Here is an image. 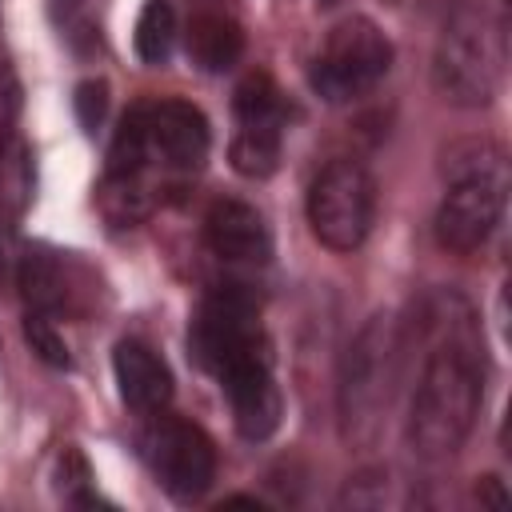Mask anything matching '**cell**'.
Here are the masks:
<instances>
[{
    "mask_svg": "<svg viewBox=\"0 0 512 512\" xmlns=\"http://www.w3.org/2000/svg\"><path fill=\"white\" fill-rule=\"evenodd\" d=\"M416 328L424 360L408 404V444L424 460H444L468 440L484 400V336L456 292L428 296Z\"/></svg>",
    "mask_w": 512,
    "mask_h": 512,
    "instance_id": "cell-1",
    "label": "cell"
},
{
    "mask_svg": "<svg viewBox=\"0 0 512 512\" xmlns=\"http://www.w3.org/2000/svg\"><path fill=\"white\" fill-rule=\"evenodd\" d=\"M400 356H404V332L388 312L372 316L348 344L336 384V416L344 444L372 448L380 440V428L392 412L400 384Z\"/></svg>",
    "mask_w": 512,
    "mask_h": 512,
    "instance_id": "cell-2",
    "label": "cell"
},
{
    "mask_svg": "<svg viewBox=\"0 0 512 512\" xmlns=\"http://www.w3.org/2000/svg\"><path fill=\"white\" fill-rule=\"evenodd\" d=\"M504 24L484 8H456L432 52V84L448 104L480 108L496 96L504 76Z\"/></svg>",
    "mask_w": 512,
    "mask_h": 512,
    "instance_id": "cell-3",
    "label": "cell"
},
{
    "mask_svg": "<svg viewBox=\"0 0 512 512\" xmlns=\"http://www.w3.org/2000/svg\"><path fill=\"white\" fill-rule=\"evenodd\" d=\"M508 200V164L492 144H472L452 156V184L436 208V240L440 248L468 256L476 252L492 228L500 224Z\"/></svg>",
    "mask_w": 512,
    "mask_h": 512,
    "instance_id": "cell-4",
    "label": "cell"
},
{
    "mask_svg": "<svg viewBox=\"0 0 512 512\" xmlns=\"http://www.w3.org/2000/svg\"><path fill=\"white\" fill-rule=\"evenodd\" d=\"M188 348L208 376H224L240 360L268 356V336L260 328L256 296L244 284H216L192 316Z\"/></svg>",
    "mask_w": 512,
    "mask_h": 512,
    "instance_id": "cell-5",
    "label": "cell"
},
{
    "mask_svg": "<svg viewBox=\"0 0 512 512\" xmlns=\"http://www.w3.org/2000/svg\"><path fill=\"white\" fill-rule=\"evenodd\" d=\"M388 68H392L388 36L372 20L348 16L328 32L320 56L312 60V88L328 104H348L372 92L388 76Z\"/></svg>",
    "mask_w": 512,
    "mask_h": 512,
    "instance_id": "cell-6",
    "label": "cell"
},
{
    "mask_svg": "<svg viewBox=\"0 0 512 512\" xmlns=\"http://www.w3.org/2000/svg\"><path fill=\"white\" fill-rule=\"evenodd\" d=\"M376 212V184L356 160H332L316 172L308 188L312 236L332 252H352L364 244Z\"/></svg>",
    "mask_w": 512,
    "mask_h": 512,
    "instance_id": "cell-7",
    "label": "cell"
},
{
    "mask_svg": "<svg viewBox=\"0 0 512 512\" xmlns=\"http://www.w3.org/2000/svg\"><path fill=\"white\" fill-rule=\"evenodd\" d=\"M140 456L156 484L180 504L200 500L216 480V448L208 432L192 420L168 416V408L148 416V428L140 432Z\"/></svg>",
    "mask_w": 512,
    "mask_h": 512,
    "instance_id": "cell-8",
    "label": "cell"
},
{
    "mask_svg": "<svg viewBox=\"0 0 512 512\" xmlns=\"http://www.w3.org/2000/svg\"><path fill=\"white\" fill-rule=\"evenodd\" d=\"M136 108H140V128H144V148L152 168L184 176L208 160L212 132L200 108H192L188 100H156Z\"/></svg>",
    "mask_w": 512,
    "mask_h": 512,
    "instance_id": "cell-9",
    "label": "cell"
},
{
    "mask_svg": "<svg viewBox=\"0 0 512 512\" xmlns=\"http://www.w3.org/2000/svg\"><path fill=\"white\" fill-rule=\"evenodd\" d=\"M216 380H220V388L232 404L236 432L244 440H268L280 424V388H276V376H272V352L240 360Z\"/></svg>",
    "mask_w": 512,
    "mask_h": 512,
    "instance_id": "cell-10",
    "label": "cell"
},
{
    "mask_svg": "<svg viewBox=\"0 0 512 512\" xmlns=\"http://www.w3.org/2000/svg\"><path fill=\"white\" fill-rule=\"evenodd\" d=\"M204 240L216 260L240 264V268L268 264L272 256V232L264 216L244 200H216L204 216Z\"/></svg>",
    "mask_w": 512,
    "mask_h": 512,
    "instance_id": "cell-11",
    "label": "cell"
},
{
    "mask_svg": "<svg viewBox=\"0 0 512 512\" xmlns=\"http://www.w3.org/2000/svg\"><path fill=\"white\" fill-rule=\"evenodd\" d=\"M112 372H116L120 400L132 412L156 416L172 404V372L144 340H120L112 352Z\"/></svg>",
    "mask_w": 512,
    "mask_h": 512,
    "instance_id": "cell-12",
    "label": "cell"
},
{
    "mask_svg": "<svg viewBox=\"0 0 512 512\" xmlns=\"http://www.w3.org/2000/svg\"><path fill=\"white\" fill-rule=\"evenodd\" d=\"M16 288L24 292L28 312H40V316H52V320L76 312V288L68 280V268L48 248H20Z\"/></svg>",
    "mask_w": 512,
    "mask_h": 512,
    "instance_id": "cell-13",
    "label": "cell"
},
{
    "mask_svg": "<svg viewBox=\"0 0 512 512\" xmlns=\"http://www.w3.org/2000/svg\"><path fill=\"white\" fill-rule=\"evenodd\" d=\"M184 48H188V56H192L196 68H204V72H228L240 60V52H244V28L224 8H196L188 16Z\"/></svg>",
    "mask_w": 512,
    "mask_h": 512,
    "instance_id": "cell-14",
    "label": "cell"
},
{
    "mask_svg": "<svg viewBox=\"0 0 512 512\" xmlns=\"http://www.w3.org/2000/svg\"><path fill=\"white\" fill-rule=\"evenodd\" d=\"M236 136L228 144V160L240 176L248 180H264L276 172L280 164V136H284V124H244L236 120Z\"/></svg>",
    "mask_w": 512,
    "mask_h": 512,
    "instance_id": "cell-15",
    "label": "cell"
},
{
    "mask_svg": "<svg viewBox=\"0 0 512 512\" xmlns=\"http://www.w3.org/2000/svg\"><path fill=\"white\" fill-rule=\"evenodd\" d=\"M176 44V12L168 0H148L136 16V52L144 64H164Z\"/></svg>",
    "mask_w": 512,
    "mask_h": 512,
    "instance_id": "cell-16",
    "label": "cell"
},
{
    "mask_svg": "<svg viewBox=\"0 0 512 512\" xmlns=\"http://www.w3.org/2000/svg\"><path fill=\"white\" fill-rule=\"evenodd\" d=\"M236 120H244V124H284V96L264 72H252L236 88Z\"/></svg>",
    "mask_w": 512,
    "mask_h": 512,
    "instance_id": "cell-17",
    "label": "cell"
},
{
    "mask_svg": "<svg viewBox=\"0 0 512 512\" xmlns=\"http://www.w3.org/2000/svg\"><path fill=\"white\" fill-rule=\"evenodd\" d=\"M24 340L32 344V352H36L44 364H52V368H68V364H72V356H68V344L60 340V332H56L52 316L28 312V320H24Z\"/></svg>",
    "mask_w": 512,
    "mask_h": 512,
    "instance_id": "cell-18",
    "label": "cell"
},
{
    "mask_svg": "<svg viewBox=\"0 0 512 512\" xmlns=\"http://www.w3.org/2000/svg\"><path fill=\"white\" fill-rule=\"evenodd\" d=\"M384 508L392 504V480L388 472H360L356 480H348V488L340 492V508Z\"/></svg>",
    "mask_w": 512,
    "mask_h": 512,
    "instance_id": "cell-19",
    "label": "cell"
},
{
    "mask_svg": "<svg viewBox=\"0 0 512 512\" xmlns=\"http://www.w3.org/2000/svg\"><path fill=\"white\" fill-rule=\"evenodd\" d=\"M104 112H108V84L104 80H84L76 88V116H80V124L88 132H96L100 120H104Z\"/></svg>",
    "mask_w": 512,
    "mask_h": 512,
    "instance_id": "cell-20",
    "label": "cell"
},
{
    "mask_svg": "<svg viewBox=\"0 0 512 512\" xmlns=\"http://www.w3.org/2000/svg\"><path fill=\"white\" fill-rule=\"evenodd\" d=\"M16 260H20V244H16V208L0 204V284H16Z\"/></svg>",
    "mask_w": 512,
    "mask_h": 512,
    "instance_id": "cell-21",
    "label": "cell"
},
{
    "mask_svg": "<svg viewBox=\"0 0 512 512\" xmlns=\"http://www.w3.org/2000/svg\"><path fill=\"white\" fill-rule=\"evenodd\" d=\"M12 112H16L12 84H8V76L0 72V152H4V132H8V124H12Z\"/></svg>",
    "mask_w": 512,
    "mask_h": 512,
    "instance_id": "cell-22",
    "label": "cell"
},
{
    "mask_svg": "<svg viewBox=\"0 0 512 512\" xmlns=\"http://www.w3.org/2000/svg\"><path fill=\"white\" fill-rule=\"evenodd\" d=\"M476 496H480V500H488V504H504V492H500L496 476H484V480L476 484Z\"/></svg>",
    "mask_w": 512,
    "mask_h": 512,
    "instance_id": "cell-23",
    "label": "cell"
},
{
    "mask_svg": "<svg viewBox=\"0 0 512 512\" xmlns=\"http://www.w3.org/2000/svg\"><path fill=\"white\" fill-rule=\"evenodd\" d=\"M320 4H336V0H320Z\"/></svg>",
    "mask_w": 512,
    "mask_h": 512,
    "instance_id": "cell-24",
    "label": "cell"
}]
</instances>
